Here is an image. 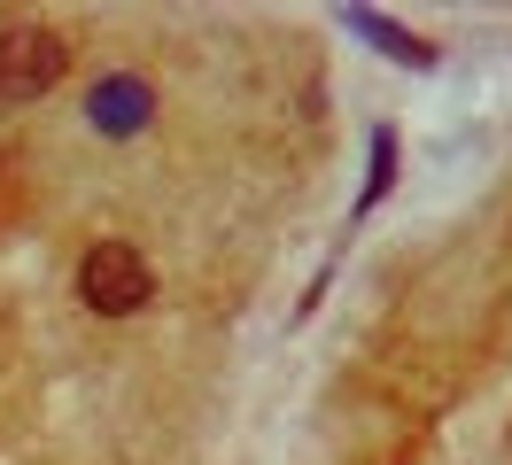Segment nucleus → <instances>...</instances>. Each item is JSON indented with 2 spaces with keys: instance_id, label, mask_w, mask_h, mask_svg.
<instances>
[{
  "instance_id": "nucleus-1",
  "label": "nucleus",
  "mask_w": 512,
  "mask_h": 465,
  "mask_svg": "<svg viewBox=\"0 0 512 465\" xmlns=\"http://www.w3.org/2000/svg\"><path fill=\"white\" fill-rule=\"evenodd\" d=\"M148 295H156V272L132 241H94L78 256V303L94 318H132V310H148Z\"/></svg>"
},
{
  "instance_id": "nucleus-2",
  "label": "nucleus",
  "mask_w": 512,
  "mask_h": 465,
  "mask_svg": "<svg viewBox=\"0 0 512 465\" xmlns=\"http://www.w3.org/2000/svg\"><path fill=\"white\" fill-rule=\"evenodd\" d=\"M63 70H70L63 31H47V24H8L0 31V101H8V109L47 101V93L63 86Z\"/></svg>"
},
{
  "instance_id": "nucleus-3",
  "label": "nucleus",
  "mask_w": 512,
  "mask_h": 465,
  "mask_svg": "<svg viewBox=\"0 0 512 465\" xmlns=\"http://www.w3.org/2000/svg\"><path fill=\"white\" fill-rule=\"evenodd\" d=\"M86 124H94L101 140H132V132H148L156 124V86L140 78V70H109L86 86Z\"/></svg>"
},
{
  "instance_id": "nucleus-4",
  "label": "nucleus",
  "mask_w": 512,
  "mask_h": 465,
  "mask_svg": "<svg viewBox=\"0 0 512 465\" xmlns=\"http://www.w3.org/2000/svg\"><path fill=\"white\" fill-rule=\"evenodd\" d=\"M342 24L350 31H365L373 47H381L388 62H412V70H435V47L419 39V31H404V24H388V16H373V8H342Z\"/></svg>"
},
{
  "instance_id": "nucleus-5",
  "label": "nucleus",
  "mask_w": 512,
  "mask_h": 465,
  "mask_svg": "<svg viewBox=\"0 0 512 465\" xmlns=\"http://www.w3.org/2000/svg\"><path fill=\"white\" fill-rule=\"evenodd\" d=\"M388 179H396V132H373V171H365V202H357V210H373V202H381L388 194Z\"/></svg>"
}]
</instances>
